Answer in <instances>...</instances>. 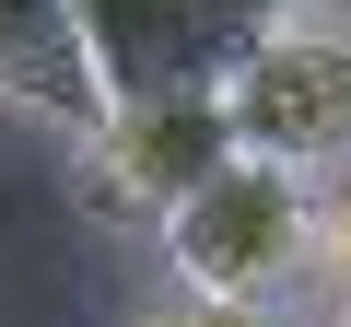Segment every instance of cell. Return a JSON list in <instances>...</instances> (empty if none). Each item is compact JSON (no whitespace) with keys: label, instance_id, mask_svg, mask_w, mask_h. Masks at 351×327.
I'll return each mask as SVG.
<instances>
[{"label":"cell","instance_id":"52a82bcc","mask_svg":"<svg viewBox=\"0 0 351 327\" xmlns=\"http://www.w3.org/2000/svg\"><path fill=\"white\" fill-rule=\"evenodd\" d=\"M141 327H281V315H258V304H199V292H176V304H152Z\"/></svg>","mask_w":351,"mask_h":327},{"label":"cell","instance_id":"277c9868","mask_svg":"<svg viewBox=\"0 0 351 327\" xmlns=\"http://www.w3.org/2000/svg\"><path fill=\"white\" fill-rule=\"evenodd\" d=\"M223 117H234V152L293 164V176H339L351 164V24L281 12V36L223 82Z\"/></svg>","mask_w":351,"mask_h":327},{"label":"cell","instance_id":"7a4b0ae2","mask_svg":"<svg viewBox=\"0 0 351 327\" xmlns=\"http://www.w3.org/2000/svg\"><path fill=\"white\" fill-rule=\"evenodd\" d=\"M293 0H82V47L106 105L117 94H223Z\"/></svg>","mask_w":351,"mask_h":327},{"label":"cell","instance_id":"3957f363","mask_svg":"<svg viewBox=\"0 0 351 327\" xmlns=\"http://www.w3.org/2000/svg\"><path fill=\"white\" fill-rule=\"evenodd\" d=\"M223 164H234L223 94H117V105L82 129V187H94V211H106V222H141V234H164Z\"/></svg>","mask_w":351,"mask_h":327},{"label":"cell","instance_id":"5b68a950","mask_svg":"<svg viewBox=\"0 0 351 327\" xmlns=\"http://www.w3.org/2000/svg\"><path fill=\"white\" fill-rule=\"evenodd\" d=\"M0 105L47 117L71 140L106 117V82H94V47H82V0H0Z\"/></svg>","mask_w":351,"mask_h":327},{"label":"cell","instance_id":"8992f818","mask_svg":"<svg viewBox=\"0 0 351 327\" xmlns=\"http://www.w3.org/2000/svg\"><path fill=\"white\" fill-rule=\"evenodd\" d=\"M316 280L351 304V164H339V176H316Z\"/></svg>","mask_w":351,"mask_h":327},{"label":"cell","instance_id":"ba28073f","mask_svg":"<svg viewBox=\"0 0 351 327\" xmlns=\"http://www.w3.org/2000/svg\"><path fill=\"white\" fill-rule=\"evenodd\" d=\"M293 12H316V24H351V0H293Z\"/></svg>","mask_w":351,"mask_h":327},{"label":"cell","instance_id":"6da1fadb","mask_svg":"<svg viewBox=\"0 0 351 327\" xmlns=\"http://www.w3.org/2000/svg\"><path fill=\"white\" fill-rule=\"evenodd\" d=\"M152 246H164L176 292H199V304H258V315H269L293 280H316V176L234 152Z\"/></svg>","mask_w":351,"mask_h":327}]
</instances>
